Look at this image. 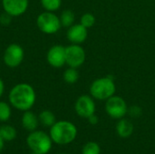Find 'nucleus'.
<instances>
[{"mask_svg":"<svg viewBox=\"0 0 155 154\" xmlns=\"http://www.w3.org/2000/svg\"><path fill=\"white\" fill-rule=\"evenodd\" d=\"M38 29L45 34H54L62 27L59 16L54 12L44 11L36 18Z\"/></svg>","mask_w":155,"mask_h":154,"instance_id":"obj_5","label":"nucleus"},{"mask_svg":"<svg viewBox=\"0 0 155 154\" xmlns=\"http://www.w3.org/2000/svg\"><path fill=\"white\" fill-rule=\"evenodd\" d=\"M66 37L71 44H81L84 43L88 37V29L80 23L74 24L68 27L66 31Z\"/></svg>","mask_w":155,"mask_h":154,"instance_id":"obj_12","label":"nucleus"},{"mask_svg":"<svg viewBox=\"0 0 155 154\" xmlns=\"http://www.w3.org/2000/svg\"><path fill=\"white\" fill-rule=\"evenodd\" d=\"M46 61L53 68H62L66 64L65 47L61 44H54L51 46L46 53Z\"/></svg>","mask_w":155,"mask_h":154,"instance_id":"obj_10","label":"nucleus"},{"mask_svg":"<svg viewBox=\"0 0 155 154\" xmlns=\"http://www.w3.org/2000/svg\"><path fill=\"white\" fill-rule=\"evenodd\" d=\"M21 123H22L23 128L25 131H28L31 133L37 129L38 124H39V119H38V116L35 113L28 110V111L24 112L22 118H21Z\"/></svg>","mask_w":155,"mask_h":154,"instance_id":"obj_13","label":"nucleus"},{"mask_svg":"<svg viewBox=\"0 0 155 154\" xmlns=\"http://www.w3.org/2000/svg\"><path fill=\"white\" fill-rule=\"evenodd\" d=\"M116 133L121 138H129L134 130V124L131 121L122 118L116 123Z\"/></svg>","mask_w":155,"mask_h":154,"instance_id":"obj_14","label":"nucleus"},{"mask_svg":"<svg viewBox=\"0 0 155 154\" xmlns=\"http://www.w3.org/2000/svg\"><path fill=\"white\" fill-rule=\"evenodd\" d=\"M26 144L33 152L47 154L52 149L53 141L46 133L35 130L26 137Z\"/></svg>","mask_w":155,"mask_h":154,"instance_id":"obj_4","label":"nucleus"},{"mask_svg":"<svg viewBox=\"0 0 155 154\" xmlns=\"http://www.w3.org/2000/svg\"><path fill=\"white\" fill-rule=\"evenodd\" d=\"M79 72L77 68L68 67L63 74V79L64 81L68 84H74L79 80Z\"/></svg>","mask_w":155,"mask_h":154,"instance_id":"obj_18","label":"nucleus"},{"mask_svg":"<svg viewBox=\"0 0 155 154\" xmlns=\"http://www.w3.org/2000/svg\"><path fill=\"white\" fill-rule=\"evenodd\" d=\"M11 104L5 102L0 101V122L6 123L9 121L12 115V108Z\"/></svg>","mask_w":155,"mask_h":154,"instance_id":"obj_19","label":"nucleus"},{"mask_svg":"<svg viewBox=\"0 0 155 154\" xmlns=\"http://www.w3.org/2000/svg\"><path fill=\"white\" fill-rule=\"evenodd\" d=\"M59 18L61 21L62 26L68 28L74 24L75 14L74 13V11H72L70 9H65L61 13V15H59Z\"/></svg>","mask_w":155,"mask_h":154,"instance_id":"obj_17","label":"nucleus"},{"mask_svg":"<svg viewBox=\"0 0 155 154\" xmlns=\"http://www.w3.org/2000/svg\"><path fill=\"white\" fill-rule=\"evenodd\" d=\"M41 5L45 11L55 12L62 5V0H40Z\"/></svg>","mask_w":155,"mask_h":154,"instance_id":"obj_20","label":"nucleus"},{"mask_svg":"<svg viewBox=\"0 0 155 154\" xmlns=\"http://www.w3.org/2000/svg\"><path fill=\"white\" fill-rule=\"evenodd\" d=\"M100 146L94 142H89L85 143L82 149V154H100Z\"/></svg>","mask_w":155,"mask_h":154,"instance_id":"obj_22","label":"nucleus"},{"mask_svg":"<svg viewBox=\"0 0 155 154\" xmlns=\"http://www.w3.org/2000/svg\"><path fill=\"white\" fill-rule=\"evenodd\" d=\"M105 112L113 119L120 120L128 113L125 100L119 95H113L105 101Z\"/></svg>","mask_w":155,"mask_h":154,"instance_id":"obj_6","label":"nucleus"},{"mask_svg":"<svg viewBox=\"0 0 155 154\" xmlns=\"http://www.w3.org/2000/svg\"><path fill=\"white\" fill-rule=\"evenodd\" d=\"M31 154H40V153H36V152H32V153Z\"/></svg>","mask_w":155,"mask_h":154,"instance_id":"obj_28","label":"nucleus"},{"mask_svg":"<svg viewBox=\"0 0 155 154\" xmlns=\"http://www.w3.org/2000/svg\"><path fill=\"white\" fill-rule=\"evenodd\" d=\"M29 6V0H2L4 12L12 17H18L24 15Z\"/></svg>","mask_w":155,"mask_h":154,"instance_id":"obj_11","label":"nucleus"},{"mask_svg":"<svg viewBox=\"0 0 155 154\" xmlns=\"http://www.w3.org/2000/svg\"><path fill=\"white\" fill-rule=\"evenodd\" d=\"M49 135L53 143L59 145H66L75 140L77 136V128L69 121H58L50 127Z\"/></svg>","mask_w":155,"mask_h":154,"instance_id":"obj_2","label":"nucleus"},{"mask_svg":"<svg viewBox=\"0 0 155 154\" xmlns=\"http://www.w3.org/2000/svg\"><path fill=\"white\" fill-rule=\"evenodd\" d=\"M59 154H67V153H59Z\"/></svg>","mask_w":155,"mask_h":154,"instance_id":"obj_29","label":"nucleus"},{"mask_svg":"<svg viewBox=\"0 0 155 154\" xmlns=\"http://www.w3.org/2000/svg\"><path fill=\"white\" fill-rule=\"evenodd\" d=\"M95 22H96V18L94 15L90 12L83 14L80 17V24L83 25L87 29L93 27L95 25Z\"/></svg>","mask_w":155,"mask_h":154,"instance_id":"obj_21","label":"nucleus"},{"mask_svg":"<svg viewBox=\"0 0 155 154\" xmlns=\"http://www.w3.org/2000/svg\"><path fill=\"white\" fill-rule=\"evenodd\" d=\"M96 105L94 99L88 94L80 95L74 103V111L78 116L88 119L91 115L95 113Z\"/></svg>","mask_w":155,"mask_h":154,"instance_id":"obj_9","label":"nucleus"},{"mask_svg":"<svg viewBox=\"0 0 155 154\" xmlns=\"http://www.w3.org/2000/svg\"><path fill=\"white\" fill-rule=\"evenodd\" d=\"M4 93H5V83L2 80V78H0V98L3 96Z\"/></svg>","mask_w":155,"mask_h":154,"instance_id":"obj_26","label":"nucleus"},{"mask_svg":"<svg viewBox=\"0 0 155 154\" xmlns=\"http://www.w3.org/2000/svg\"><path fill=\"white\" fill-rule=\"evenodd\" d=\"M25 58L24 48L16 44H10L3 54V62L8 68H16L23 63Z\"/></svg>","mask_w":155,"mask_h":154,"instance_id":"obj_7","label":"nucleus"},{"mask_svg":"<svg viewBox=\"0 0 155 154\" xmlns=\"http://www.w3.org/2000/svg\"><path fill=\"white\" fill-rule=\"evenodd\" d=\"M8 101L15 109L25 112L31 110L35 105L36 102V92L31 84L20 83L10 89Z\"/></svg>","mask_w":155,"mask_h":154,"instance_id":"obj_1","label":"nucleus"},{"mask_svg":"<svg viewBox=\"0 0 155 154\" xmlns=\"http://www.w3.org/2000/svg\"><path fill=\"white\" fill-rule=\"evenodd\" d=\"M0 133L5 142H12L16 138L17 135L15 128L10 124H4L0 126Z\"/></svg>","mask_w":155,"mask_h":154,"instance_id":"obj_16","label":"nucleus"},{"mask_svg":"<svg viewBox=\"0 0 155 154\" xmlns=\"http://www.w3.org/2000/svg\"><path fill=\"white\" fill-rule=\"evenodd\" d=\"M129 113L132 117L137 118L142 114V108L137 106V105H134V106L128 108V113Z\"/></svg>","mask_w":155,"mask_h":154,"instance_id":"obj_23","label":"nucleus"},{"mask_svg":"<svg viewBox=\"0 0 155 154\" xmlns=\"http://www.w3.org/2000/svg\"><path fill=\"white\" fill-rule=\"evenodd\" d=\"M86 59V53L84 48L80 44H71L65 47V60L68 67L79 68Z\"/></svg>","mask_w":155,"mask_h":154,"instance_id":"obj_8","label":"nucleus"},{"mask_svg":"<svg viewBox=\"0 0 155 154\" xmlns=\"http://www.w3.org/2000/svg\"><path fill=\"white\" fill-rule=\"evenodd\" d=\"M38 119H39V123H41L42 125H44L45 127H51L56 122L55 115L54 114L53 112H51L49 110L42 111L38 115Z\"/></svg>","mask_w":155,"mask_h":154,"instance_id":"obj_15","label":"nucleus"},{"mask_svg":"<svg viewBox=\"0 0 155 154\" xmlns=\"http://www.w3.org/2000/svg\"><path fill=\"white\" fill-rule=\"evenodd\" d=\"M4 146H5V140L3 139V137L1 136V133H0V152L3 151Z\"/></svg>","mask_w":155,"mask_h":154,"instance_id":"obj_27","label":"nucleus"},{"mask_svg":"<svg viewBox=\"0 0 155 154\" xmlns=\"http://www.w3.org/2000/svg\"><path fill=\"white\" fill-rule=\"evenodd\" d=\"M87 120H88L89 123H91V124H93V125L97 124V123H98V121H99V119H98V117L95 115V113L93 114V115H91Z\"/></svg>","mask_w":155,"mask_h":154,"instance_id":"obj_25","label":"nucleus"},{"mask_svg":"<svg viewBox=\"0 0 155 154\" xmlns=\"http://www.w3.org/2000/svg\"><path fill=\"white\" fill-rule=\"evenodd\" d=\"M12 16L8 15L7 13L4 12L3 14L0 15V24L2 25H9L11 21H12Z\"/></svg>","mask_w":155,"mask_h":154,"instance_id":"obj_24","label":"nucleus"},{"mask_svg":"<svg viewBox=\"0 0 155 154\" xmlns=\"http://www.w3.org/2000/svg\"><path fill=\"white\" fill-rule=\"evenodd\" d=\"M90 95L98 101H106L115 94L116 85L112 76H104L94 80L89 88Z\"/></svg>","mask_w":155,"mask_h":154,"instance_id":"obj_3","label":"nucleus"}]
</instances>
